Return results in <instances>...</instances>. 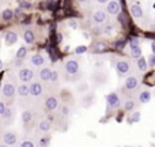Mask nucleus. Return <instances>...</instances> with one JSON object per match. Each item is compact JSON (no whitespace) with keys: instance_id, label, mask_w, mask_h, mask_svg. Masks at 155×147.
Segmentation results:
<instances>
[{"instance_id":"f257e3e1","label":"nucleus","mask_w":155,"mask_h":147,"mask_svg":"<svg viewBox=\"0 0 155 147\" xmlns=\"http://www.w3.org/2000/svg\"><path fill=\"white\" fill-rule=\"evenodd\" d=\"M18 76L22 82H29V80L33 79L34 72H33V70H30V68H22V70L18 72Z\"/></svg>"},{"instance_id":"f03ea898","label":"nucleus","mask_w":155,"mask_h":147,"mask_svg":"<svg viewBox=\"0 0 155 147\" xmlns=\"http://www.w3.org/2000/svg\"><path fill=\"white\" fill-rule=\"evenodd\" d=\"M65 71L70 74V75H75L76 72L79 71V64H78V61L76 60H68V61L65 63Z\"/></svg>"},{"instance_id":"7ed1b4c3","label":"nucleus","mask_w":155,"mask_h":147,"mask_svg":"<svg viewBox=\"0 0 155 147\" xmlns=\"http://www.w3.org/2000/svg\"><path fill=\"white\" fill-rule=\"evenodd\" d=\"M116 70L118 72L120 75H124L129 71V63L127 60H118L117 64H116Z\"/></svg>"},{"instance_id":"20e7f679","label":"nucleus","mask_w":155,"mask_h":147,"mask_svg":"<svg viewBox=\"0 0 155 147\" xmlns=\"http://www.w3.org/2000/svg\"><path fill=\"white\" fill-rule=\"evenodd\" d=\"M29 91H30L31 95L34 97H40L42 94V85L38 83V82H33L30 86H29Z\"/></svg>"},{"instance_id":"39448f33","label":"nucleus","mask_w":155,"mask_h":147,"mask_svg":"<svg viewBox=\"0 0 155 147\" xmlns=\"http://www.w3.org/2000/svg\"><path fill=\"white\" fill-rule=\"evenodd\" d=\"M106 8H107V12L109 14H112V15H117V14L120 12V10H121V7H120L118 1H109Z\"/></svg>"},{"instance_id":"423d86ee","label":"nucleus","mask_w":155,"mask_h":147,"mask_svg":"<svg viewBox=\"0 0 155 147\" xmlns=\"http://www.w3.org/2000/svg\"><path fill=\"white\" fill-rule=\"evenodd\" d=\"M17 135L14 132H6L4 136H3V140H4L6 146H11V144H15L17 143Z\"/></svg>"},{"instance_id":"0eeeda50","label":"nucleus","mask_w":155,"mask_h":147,"mask_svg":"<svg viewBox=\"0 0 155 147\" xmlns=\"http://www.w3.org/2000/svg\"><path fill=\"white\" fill-rule=\"evenodd\" d=\"M107 105L110 108H117L120 105V98L116 93H110L107 95Z\"/></svg>"},{"instance_id":"6e6552de","label":"nucleus","mask_w":155,"mask_h":147,"mask_svg":"<svg viewBox=\"0 0 155 147\" xmlns=\"http://www.w3.org/2000/svg\"><path fill=\"white\" fill-rule=\"evenodd\" d=\"M57 106H59L57 98H54V97H48L46 98V101H45V108H46L48 110H54Z\"/></svg>"},{"instance_id":"1a4fd4ad","label":"nucleus","mask_w":155,"mask_h":147,"mask_svg":"<svg viewBox=\"0 0 155 147\" xmlns=\"http://www.w3.org/2000/svg\"><path fill=\"white\" fill-rule=\"evenodd\" d=\"M106 12H103V11H95V12L93 14V21L95 23H103L106 22Z\"/></svg>"},{"instance_id":"9d476101","label":"nucleus","mask_w":155,"mask_h":147,"mask_svg":"<svg viewBox=\"0 0 155 147\" xmlns=\"http://www.w3.org/2000/svg\"><path fill=\"white\" fill-rule=\"evenodd\" d=\"M137 85H139V80H137V78H135V76H129V78L125 79V89L133 90L137 87Z\"/></svg>"},{"instance_id":"9b49d317","label":"nucleus","mask_w":155,"mask_h":147,"mask_svg":"<svg viewBox=\"0 0 155 147\" xmlns=\"http://www.w3.org/2000/svg\"><path fill=\"white\" fill-rule=\"evenodd\" d=\"M3 94L8 98L14 97V95H15V86H14L12 83H6V85L3 86Z\"/></svg>"},{"instance_id":"f8f14e48","label":"nucleus","mask_w":155,"mask_h":147,"mask_svg":"<svg viewBox=\"0 0 155 147\" xmlns=\"http://www.w3.org/2000/svg\"><path fill=\"white\" fill-rule=\"evenodd\" d=\"M45 63V57L42 56V55L40 53H36L31 56V64L33 66H36V67H41V66H44Z\"/></svg>"},{"instance_id":"ddd939ff","label":"nucleus","mask_w":155,"mask_h":147,"mask_svg":"<svg viewBox=\"0 0 155 147\" xmlns=\"http://www.w3.org/2000/svg\"><path fill=\"white\" fill-rule=\"evenodd\" d=\"M131 14L133 18H142L143 17V10L140 4H132L131 6Z\"/></svg>"},{"instance_id":"4468645a","label":"nucleus","mask_w":155,"mask_h":147,"mask_svg":"<svg viewBox=\"0 0 155 147\" xmlns=\"http://www.w3.org/2000/svg\"><path fill=\"white\" fill-rule=\"evenodd\" d=\"M4 40H6V44L7 45H12L18 41V36H17V33H14V31H8V33L6 34Z\"/></svg>"},{"instance_id":"2eb2a0df","label":"nucleus","mask_w":155,"mask_h":147,"mask_svg":"<svg viewBox=\"0 0 155 147\" xmlns=\"http://www.w3.org/2000/svg\"><path fill=\"white\" fill-rule=\"evenodd\" d=\"M23 40H25V42H26V44H33V42H34V40H36L34 33H33L31 30H26L25 33H23Z\"/></svg>"},{"instance_id":"dca6fc26","label":"nucleus","mask_w":155,"mask_h":147,"mask_svg":"<svg viewBox=\"0 0 155 147\" xmlns=\"http://www.w3.org/2000/svg\"><path fill=\"white\" fill-rule=\"evenodd\" d=\"M50 76H52V70L49 68H42L40 71V78L42 80H50Z\"/></svg>"},{"instance_id":"f3484780","label":"nucleus","mask_w":155,"mask_h":147,"mask_svg":"<svg viewBox=\"0 0 155 147\" xmlns=\"http://www.w3.org/2000/svg\"><path fill=\"white\" fill-rule=\"evenodd\" d=\"M38 129H40L41 132H48L49 129H50V123L48 120H42L38 124Z\"/></svg>"},{"instance_id":"a211bd4d","label":"nucleus","mask_w":155,"mask_h":147,"mask_svg":"<svg viewBox=\"0 0 155 147\" xmlns=\"http://www.w3.org/2000/svg\"><path fill=\"white\" fill-rule=\"evenodd\" d=\"M139 98H140V102H143V104L150 102L151 93H150V91H142V93H140V95H139Z\"/></svg>"},{"instance_id":"6ab92c4d","label":"nucleus","mask_w":155,"mask_h":147,"mask_svg":"<svg viewBox=\"0 0 155 147\" xmlns=\"http://www.w3.org/2000/svg\"><path fill=\"white\" fill-rule=\"evenodd\" d=\"M18 94L21 95V97H26V95H29V94H30V91H29V86L21 85L18 87Z\"/></svg>"},{"instance_id":"aec40b11","label":"nucleus","mask_w":155,"mask_h":147,"mask_svg":"<svg viewBox=\"0 0 155 147\" xmlns=\"http://www.w3.org/2000/svg\"><path fill=\"white\" fill-rule=\"evenodd\" d=\"M12 17H14V12H12V10H10V8H6L1 12V18L4 19V21H11Z\"/></svg>"},{"instance_id":"412c9836","label":"nucleus","mask_w":155,"mask_h":147,"mask_svg":"<svg viewBox=\"0 0 155 147\" xmlns=\"http://www.w3.org/2000/svg\"><path fill=\"white\" fill-rule=\"evenodd\" d=\"M31 119H33V113L30 110H25L22 113V121L23 123H30Z\"/></svg>"},{"instance_id":"4be33fe9","label":"nucleus","mask_w":155,"mask_h":147,"mask_svg":"<svg viewBox=\"0 0 155 147\" xmlns=\"http://www.w3.org/2000/svg\"><path fill=\"white\" fill-rule=\"evenodd\" d=\"M135 101H132V99H129V101H125L124 104V109L125 112H129V110H133V108H135Z\"/></svg>"},{"instance_id":"5701e85b","label":"nucleus","mask_w":155,"mask_h":147,"mask_svg":"<svg viewBox=\"0 0 155 147\" xmlns=\"http://www.w3.org/2000/svg\"><path fill=\"white\" fill-rule=\"evenodd\" d=\"M131 56H132V57H136V59H140V56H142V49H140V46L131 49Z\"/></svg>"},{"instance_id":"b1692460","label":"nucleus","mask_w":155,"mask_h":147,"mask_svg":"<svg viewBox=\"0 0 155 147\" xmlns=\"http://www.w3.org/2000/svg\"><path fill=\"white\" fill-rule=\"evenodd\" d=\"M94 49H95V52H102V50H105L106 49V44L105 42H95L94 44Z\"/></svg>"},{"instance_id":"393cba45","label":"nucleus","mask_w":155,"mask_h":147,"mask_svg":"<svg viewBox=\"0 0 155 147\" xmlns=\"http://www.w3.org/2000/svg\"><path fill=\"white\" fill-rule=\"evenodd\" d=\"M137 67H139V70H142V71H144L147 68V60L146 59L140 57L139 60H137Z\"/></svg>"},{"instance_id":"a878e982","label":"nucleus","mask_w":155,"mask_h":147,"mask_svg":"<svg viewBox=\"0 0 155 147\" xmlns=\"http://www.w3.org/2000/svg\"><path fill=\"white\" fill-rule=\"evenodd\" d=\"M129 45H131V49L132 48H139V45H140V40L139 38H135V37H132V38H129Z\"/></svg>"},{"instance_id":"bb28decb","label":"nucleus","mask_w":155,"mask_h":147,"mask_svg":"<svg viewBox=\"0 0 155 147\" xmlns=\"http://www.w3.org/2000/svg\"><path fill=\"white\" fill-rule=\"evenodd\" d=\"M26 55H27V49L25 48V46H21V48L18 49V52H17V57H18V59H23Z\"/></svg>"},{"instance_id":"cd10ccee","label":"nucleus","mask_w":155,"mask_h":147,"mask_svg":"<svg viewBox=\"0 0 155 147\" xmlns=\"http://www.w3.org/2000/svg\"><path fill=\"white\" fill-rule=\"evenodd\" d=\"M19 8L21 10H29L31 8V3L30 1H19Z\"/></svg>"},{"instance_id":"c85d7f7f","label":"nucleus","mask_w":155,"mask_h":147,"mask_svg":"<svg viewBox=\"0 0 155 147\" xmlns=\"http://www.w3.org/2000/svg\"><path fill=\"white\" fill-rule=\"evenodd\" d=\"M139 120H140V112H135V113H132L131 121H132V123H137Z\"/></svg>"},{"instance_id":"c756f323","label":"nucleus","mask_w":155,"mask_h":147,"mask_svg":"<svg viewBox=\"0 0 155 147\" xmlns=\"http://www.w3.org/2000/svg\"><path fill=\"white\" fill-rule=\"evenodd\" d=\"M87 50V46L86 45H82V46H78V48L75 49V53L76 55H82V53H84Z\"/></svg>"},{"instance_id":"7c9ffc66","label":"nucleus","mask_w":155,"mask_h":147,"mask_svg":"<svg viewBox=\"0 0 155 147\" xmlns=\"http://www.w3.org/2000/svg\"><path fill=\"white\" fill-rule=\"evenodd\" d=\"M113 29H114V27L112 26V25H109V26L103 27V30H102V33H103V34H112V31H113Z\"/></svg>"},{"instance_id":"2f4dec72","label":"nucleus","mask_w":155,"mask_h":147,"mask_svg":"<svg viewBox=\"0 0 155 147\" xmlns=\"http://www.w3.org/2000/svg\"><path fill=\"white\" fill-rule=\"evenodd\" d=\"M148 66H150V67H154L155 66V56L154 55L148 56Z\"/></svg>"},{"instance_id":"473e14b6","label":"nucleus","mask_w":155,"mask_h":147,"mask_svg":"<svg viewBox=\"0 0 155 147\" xmlns=\"http://www.w3.org/2000/svg\"><path fill=\"white\" fill-rule=\"evenodd\" d=\"M11 116H12V110L7 108V109H6V112H4V113H3V117H6V119H10V117H11Z\"/></svg>"},{"instance_id":"72a5a7b5","label":"nucleus","mask_w":155,"mask_h":147,"mask_svg":"<svg viewBox=\"0 0 155 147\" xmlns=\"http://www.w3.org/2000/svg\"><path fill=\"white\" fill-rule=\"evenodd\" d=\"M6 109H7L6 104L3 102V101H0V116H3V113L6 112Z\"/></svg>"},{"instance_id":"f704fd0d","label":"nucleus","mask_w":155,"mask_h":147,"mask_svg":"<svg viewBox=\"0 0 155 147\" xmlns=\"http://www.w3.org/2000/svg\"><path fill=\"white\" fill-rule=\"evenodd\" d=\"M21 147H36V146H34V143H33V142L26 140V142H23L22 144H21Z\"/></svg>"},{"instance_id":"c9c22d12","label":"nucleus","mask_w":155,"mask_h":147,"mask_svg":"<svg viewBox=\"0 0 155 147\" xmlns=\"http://www.w3.org/2000/svg\"><path fill=\"white\" fill-rule=\"evenodd\" d=\"M68 25H70V27H71V29H76V27H78V22H76L75 19L70 21V23H68Z\"/></svg>"},{"instance_id":"e433bc0d","label":"nucleus","mask_w":155,"mask_h":147,"mask_svg":"<svg viewBox=\"0 0 155 147\" xmlns=\"http://www.w3.org/2000/svg\"><path fill=\"white\" fill-rule=\"evenodd\" d=\"M56 79H57V72H56V71H52V76H50V80H52V82H54Z\"/></svg>"},{"instance_id":"4c0bfd02","label":"nucleus","mask_w":155,"mask_h":147,"mask_svg":"<svg viewBox=\"0 0 155 147\" xmlns=\"http://www.w3.org/2000/svg\"><path fill=\"white\" fill-rule=\"evenodd\" d=\"M125 44V40H121V41H118V42H116V46H117V48H121V46H123V45Z\"/></svg>"},{"instance_id":"58836bf2","label":"nucleus","mask_w":155,"mask_h":147,"mask_svg":"<svg viewBox=\"0 0 155 147\" xmlns=\"http://www.w3.org/2000/svg\"><path fill=\"white\" fill-rule=\"evenodd\" d=\"M14 15H17V17H21V8H17L15 11H12Z\"/></svg>"},{"instance_id":"ea45409f","label":"nucleus","mask_w":155,"mask_h":147,"mask_svg":"<svg viewBox=\"0 0 155 147\" xmlns=\"http://www.w3.org/2000/svg\"><path fill=\"white\" fill-rule=\"evenodd\" d=\"M151 49H152V55L155 56V42H152V44H151Z\"/></svg>"},{"instance_id":"a19ab883","label":"nucleus","mask_w":155,"mask_h":147,"mask_svg":"<svg viewBox=\"0 0 155 147\" xmlns=\"http://www.w3.org/2000/svg\"><path fill=\"white\" fill-rule=\"evenodd\" d=\"M57 41L59 42H61L63 41V34H57Z\"/></svg>"},{"instance_id":"79ce46f5","label":"nucleus","mask_w":155,"mask_h":147,"mask_svg":"<svg viewBox=\"0 0 155 147\" xmlns=\"http://www.w3.org/2000/svg\"><path fill=\"white\" fill-rule=\"evenodd\" d=\"M49 142V139H42L41 140V144H45V143H48Z\"/></svg>"},{"instance_id":"37998d69","label":"nucleus","mask_w":155,"mask_h":147,"mask_svg":"<svg viewBox=\"0 0 155 147\" xmlns=\"http://www.w3.org/2000/svg\"><path fill=\"white\" fill-rule=\"evenodd\" d=\"M1 68H3V61L0 60V70H1Z\"/></svg>"},{"instance_id":"c03bdc74","label":"nucleus","mask_w":155,"mask_h":147,"mask_svg":"<svg viewBox=\"0 0 155 147\" xmlns=\"http://www.w3.org/2000/svg\"><path fill=\"white\" fill-rule=\"evenodd\" d=\"M0 147H8V146H6V144H0Z\"/></svg>"}]
</instances>
